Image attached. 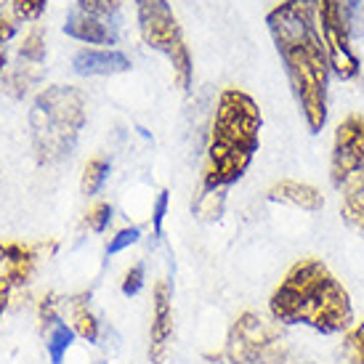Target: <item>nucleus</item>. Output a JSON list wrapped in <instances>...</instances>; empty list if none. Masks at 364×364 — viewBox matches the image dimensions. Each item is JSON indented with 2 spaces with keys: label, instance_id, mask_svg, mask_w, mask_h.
<instances>
[{
  "label": "nucleus",
  "instance_id": "nucleus-20",
  "mask_svg": "<svg viewBox=\"0 0 364 364\" xmlns=\"http://www.w3.org/2000/svg\"><path fill=\"white\" fill-rule=\"evenodd\" d=\"M46 3H48V0H11V6H14V16L21 19V21L41 19V14L46 11Z\"/></svg>",
  "mask_w": 364,
  "mask_h": 364
},
{
  "label": "nucleus",
  "instance_id": "nucleus-25",
  "mask_svg": "<svg viewBox=\"0 0 364 364\" xmlns=\"http://www.w3.org/2000/svg\"><path fill=\"white\" fill-rule=\"evenodd\" d=\"M165 210H168V192H160L157 203H154V215H152V226H154V234H157V237L162 234V218H165Z\"/></svg>",
  "mask_w": 364,
  "mask_h": 364
},
{
  "label": "nucleus",
  "instance_id": "nucleus-26",
  "mask_svg": "<svg viewBox=\"0 0 364 364\" xmlns=\"http://www.w3.org/2000/svg\"><path fill=\"white\" fill-rule=\"evenodd\" d=\"M14 32H16V24H11V21L6 19V14L0 11V51H3V46L14 38Z\"/></svg>",
  "mask_w": 364,
  "mask_h": 364
},
{
  "label": "nucleus",
  "instance_id": "nucleus-15",
  "mask_svg": "<svg viewBox=\"0 0 364 364\" xmlns=\"http://www.w3.org/2000/svg\"><path fill=\"white\" fill-rule=\"evenodd\" d=\"M72 341H75V330H72L67 322H56L51 324L48 330V338H46V348H48V356H51V364H61L64 356L70 351Z\"/></svg>",
  "mask_w": 364,
  "mask_h": 364
},
{
  "label": "nucleus",
  "instance_id": "nucleus-28",
  "mask_svg": "<svg viewBox=\"0 0 364 364\" xmlns=\"http://www.w3.org/2000/svg\"><path fill=\"white\" fill-rule=\"evenodd\" d=\"M6 70V51H0V75Z\"/></svg>",
  "mask_w": 364,
  "mask_h": 364
},
{
  "label": "nucleus",
  "instance_id": "nucleus-13",
  "mask_svg": "<svg viewBox=\"0 0 364 364\" xmlns=\"http://www.w3.org/2000/svg\"><path fill=\"white\" fill-rule=\"evenodd\" d=\"M269 200L284 203V205H295V208L309 210V213L322 210V205H324V197L316 186L304 183V181H290V178L274 183L272 189H269Z\"/></svg>",
  "mask_w": 364,
  "mask_h": 364
},
{
  "label": "nucleus",
  "instance_id": "nucleus-7",
  "mask_svg": "<svg viewBox=\"0 0 364 364\" xmlns=\"http://www.w3.org/2000/svg\"><path fill=\"white\" fill-rule=\"evenodd\" d=\"M316 3V19L322 32L330 72L338 80H354L359 75V56L351 46V24L354 14L346 9L341 0H314Z\"/></svg>",
  "mask_w": 364,
  "mask_h": 364
},
{
  "label": "nucleus",
  "instance_id": "nucleus-11",
  "mask_svg": "<svg viewBox=\"0 0 364 364\" xmlns=\"http://www.w3.org/2000/svg\"><path fill=\"white\" fill-rule=\"evenodd\" d=\"M64 32L70 38H75V41L91 43V46H112V43L117 41L109 24L102 16L88 14V11H72L70 16H67Z\"/></svg>",
  "mask_w": 364,
  "mask_h": 364
},
{
  "label": "nucleus",
  "instance_id": "nucleus-5",
  "mask_svg": "<svg viewBox=\"0 0 364 364\" xmlns=\"http://www.w3.org/2000/svg\"><path fill=\"white\" fill-rule=\"evenodd\" d=\"M136 14H139V30H141L144 43L168 56L178 88L189 91L192 88V56H189L171 3L168 0H136Z\"/></svg>",
  "mask_w": 364,
  "mask_h": 364
},
{
  "label": "nucleus",
  "instance_id": "nucleus-21",
  "mask_svg": "<svg viewBox=\"0 0 364 364\" xmlns=\"http://www.w3.org/2000/svg\"><path fill=\"white\" fill-rule=\"evenodd\" d=\"M85 223H88V229H91V232H104V229L112 223V205H107V203L93 205L91 210H88Z\"/></svg>",
  "mask_w": 364,
  "mask_h": 364
},
{
  "label": "nucleus",
  "instance_id": "nucleus-10",
  "mask_svg": "<svg viewBox=\"0 0 364 364\" xmlns=\"http://www.w3.org/2000/svg\"><path fill=\"white\" fill-rule=\"evenodd\" d=\"M35 266V250L21 245H0V287L9 290L27 282Z\"/></svg>",
  "mask_w": 364,
  "mask_h": 364
},
{
  "label": "nucleus",
  "instance_id": "nucleus-1",
  "mask_svg": "<svg viewBox=\"0 0 364 364\" xmlns=\"http://www.w3.org/2000/svg\"><path fill=\"white\" fill-rule=\"evenodd\" d=\"M274 48L284 64L295 104L311 133L327 122V82L330 59L324 48L316 3L314 0H282L266 16Z\"/></svg>",
  "mask_w": 364,
  "mask_h": 364
},
{
  "label": "nucleus",
  "instance_id": "nucleus-24",
  "mask_svg": "<svg viewBox=\"0 0 364 364\" xmlns=\"http://www.w3.org/2000/svg\"><path fill=\"white\" fill-rule=\"evenodd\" d=\"M144 287V263H136L131 272L125 274V279H122V295H139Z\"/></svg>",
  "mask_w": 364,
  "mask_h": 364
},
{
  "label": "nucleus",
  "instance_id": "nucleus-19",
  "mask_svg": "<svg viewBox=\"0 0 364 364\" xmlns=\"http://www.w3.org/2000/svg\"><path fill=\"white\" fill-rule=\"evenodd\" d=\"M343 356L348 364H364V319L348 333L343 343Z\"/></svg>",
  "mask_w": 364,
  "mask_h": 364
},
{
  "label": "nucleus",
  "instance_id": "nucleus-4",
  "mask_svg": "<svg viewBox=\"0 0 364 364\" xmlns=\"http://www.w3.org/2000/svg\"><path fill=\"white\" fill-rule=\"evenodd\" d=\"M85 125V99L72 85H53L35 99L30 112L32 146L41 162L64 160Z\"/></svg>",
  "mask_w": 364,
  "mask_h": 364
},
{
  "label": "nucleus",
  "instance_id": "nucleus-12",
  "mask_svg": "<svg viewBox=\"0 0 364 364\" xmlns=\"http://www.w3.org/2000/svg\"><path fill=\"white\" fill-rule=\"evenodd\" d=\"M72 67L82 77H96V75H120L131 70V59L120 51H80L72 61Z\"/></svg>",
  "mask_w": 364,
  "mask_h": 364
},
{
  "label": "nucleus",
  "instance_id": "nucleus-23",
  "mask_svg": "<svg viewBox=\"0 0 364 364\" xmlns=\"http://www.w3.org/2000/svg\"><path fill=\"white\" fill-rule=\"evenodd\" d=\"M122 0H77L80 11H88V14H96V16H112L114 11L120 9Z\"/></svg>",
  "mask_w": 364,
  "mask_h": 364
},
{
  "label": "nucleus",
  "instance_id": "nucleus-22",
  "mask_svg": "<svg viewBox=\"0 0 364 364\" xmlns=\"http://www.w3.org/2000/svg\"><path fill=\"white\" fill-rule=\"evenodd\" d=\"M139 237H141V232H139V226H131V229H122V232H117V234H114V237L109 240V247H107V253H109V255L122 253L125 247H131V245L139 242Z\"/></svg>",
  "mask_w": 364,
  "mask_h": 364
},
{
  "label": "nucleus",
  "instance_id": "nucleus-6",
  "mask_svg": "<svg viewBox=\"0 0 364 364\" xmlns=\"http://www.w3.org/2000/svg\"><path fill=\"white\" fill-rule=\"evenodd\" d=\"M287 356L279 324L266 322L253 311H245L234 322L226 341V359L232 364H282Z\"/></svg>",
  "mask_w": 364,
  "mask_h": 364
},
{
  "label": "nucleus",
  "instance_id": "nucleus-17",
  "mask_svg": "<svg viewBox=\"0 0 364 364\" xmlns=\"http://www.w3.org/2000/svg\"><path fill=\"white\" fill-rule=\"evenodd\" d=\"M109 176V162L104 157H93L88 165H85V173H82V192L85 194H96L104 186Z\"/></svg>",
  "mask_w": 364,
  "mask_h": 364
},
{
  "label": "nucleus",
  "instance_id": "nucleus-14",
  "mask_svg": "<svg viewBox=\"0 0 364 364\" xmlns=\"http://www.w3.org/2000/svg\"><path fill=\"white\" fill-rule=\"evenodd\" d=\"M341 215L351 229H356L364 237V171L343 186Z\"/></svg>",
  "mask_w": 364,
  "mask_h": 364
},
{
  "label": "nucleus",
  "instance_id": "nucleus-16",
  "mask_svg": "<svg viewBox=\"0 0 364 364\" xmlns=\"http://www.w3.org/2000/svg\"><path fill=\"white\" fill-rule=\"evenodd\" d=\"M72 330L75 335H80L85 338L88 343H96V338H99V322H96V316L88 311V306L82 304V301H72Z\"/></svg>",
  "mask_w": 364,
  "mask_h": 364
},
{
  "label": "nucleus",
  "instance_id": "nucleus-27",
  "mask_svg": "<svg viewBox=\"0 0 364 364\" xmlns=\"http://www.w3.org/2000/svg\"><path fill=\"white\" fill-rule=\"evenodd\" d=\"M6 298H9V290L0 287V314H3V309H6Z\"/></svg>",
  "mask_w": 364,
  "mask_h": 364
},
{
  "label": "nucleus",
  "instance_id": "nucleus-9",
  "mask_svg": "<svg viewBox=\"0 0 364 364\" xmlns=\"http://www.w3.org/2000/svg\"><path fill=\"white\" fill-rule=\"evenodd\" d=\"M173 335V309H171V284L162 279L154 287V316H152V348L149 356L154 362H162L168 341Z\"/></svg>",
  "mask_w": 364,
  "mask_h": 364
},
{
  "label": "nucleus",
  "instance_id": "nucleus-18",
  "mask_svg": "<svg viewBox=\"0 0 364 364\" xmlns=\"http://www.w3.org/2000/svg\"><path fill=\"white\" fill-rule=\"evenodd\" d=\"M19 59L27 61V64H43L46 61V38H43V30L35 27V30L24 38L19 48Z\"/></svg>",
  "mask_w": 364,
  "mask_h": 364
},
{
  "label": "nucleus",
  "instance_id": "nucleus-8",
  "mask_svg": "<svg viewBox=\"0 0 364 364\" xmlns=\"http://www.w3.org/2000/svg\"><path fill=\"white\" fill-rule=\"evenodd\" d=\"M364 171V114H348L335 128L330 181L343 189L346 183Z\"/></svg>",
  "mask_w": 364,
  "mask_h": 364
},
{
  "label": "nucleus",
  "instance_id": "nucleus-2",
  "mask_svg": "<svg viewBox=\"0 0 364 364\" xmlns=\"http://www.w3.org/2000/svg\"><path fill=\"white\" fill-rule=\"evenodd\" d=\"M274 322L306 324L322 335L346 333L354 322V306L346 287L319 258H304L284 274L269 301Z\"/></svg>",
  "mask_w": 364,
  "mask_h": 364
},
{
  "label": "nucleus",
  "instance_id": "nucleus-3",
  "mask_svg": "<svg viewBox=\"0 0 364 364\" xmlns=\"http://www.w3.org/2000/svg\"><path fill=\"white\" fill-rule=\"evenodd\" d=\"M261 122V109L250 93L226 88L218 96L208 146L205 192H223L229 183L242 178L258 152Z\"/></svg>",
  "mask_w": 364,
  "mask_h": 364
}]
</instances>
